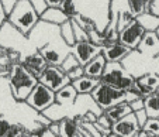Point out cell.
<instances>
[{"label": "cell", "mask_w": 159, "mask_h": 137, "mask_svg": "<svg viewBox=\"0 0 159 137\" xmlns=\"http://www.w3.org/2000/svg\"><path fill=\"white\" fill-rule=\"evenodd\" d=\"M66 20H69V17L61 10L59 6H48L47 10L39 16V21L47 23L51 26H61L62 23H65Z\"/></svg>", "instance_id": "obj_15"}, {"label": "cell", "mask_w": 159, "mask_h": 137, "mask_svg": "<svg viewBox=\"0 0 159 137\" xmlns=\"http://www.w3.org/2000/svg\"><path fill=\"white\" fill-rule=\"evenodd\" d=\"M76 97H78L76 89L73 88L72 83H68V85L62 86L61 89H58L55 92V103L61 105V106L72 105L73 102H76Z\"/></svg>", "instance_id": "obj_19"}, {"label": "cell", "mask_w": 159, "mask_h": 137, "mask_svg": "<svg viewBox=\"0 0 159 137\" xmlns=\"http://www.w3.org/2000/svg\"><path fill=\"white\" fill-rule=\"evenodd\" d=\"M59 7L69 18H73L79 13L78 12V7H76V4H75V2H73V0H62V2H61V4H59Z\"/></svg>", "instance_id": "obj_28"}, {"label": "cell", "mask_w": 159, "mask_h": 137, "mask_svg": "<svg viewBox=\"0 0 159 137\" xmlns=\"http://www.w3.org/2000/svg\"><path fill=\"white\" fill-rule=\"evenodd\" d=\"M10 126H11V123L7 120V117H4V116H0V137L7 136V134H9Z\"/></svg>", "instance_id": "obj_31"}, {"label": "cell", "mask_w": 159, "mask_h": 137, "mask_svg": "<svg viewBox=\"0 0 159 137\" xmlns=\"http://www.w3.org/2000/svg\"><path fill=\"white\" fill-rule=\"evenodd\" d=\"M127 3H128V7L134 14V17H137L144 12H147L149 2H147V0H127Z\"/></svg>", "instance_id": "obj_26"}, {"label": "cell", "mask_w": 159, "mask_h": 137, "mask_svg": "<svg viewBox=\"0 0 159 137\" xmlns=\"http://www.w3.org/2000/svg\"><path fill=\"white\" fill-rule=\"evenodd\" d=\"M100 81L108 85H113L121 91H127L131 88L135 82V78L131 73L127 72L124 65L121 62H107L104 68V72L100 76Z\"/></svg>", "instance_id": "obj_4"}, {"label": "cell", "mask_w": 159, "mask_h": 137, "mask_svg": "<svg viewBox=\"0 0 159 137\" xmlns=\"http://www.w3.org/2000/svg\"><path fill=\"white\" fill-rule=\"evenodd\" d=\"M82 115H76L73 117L66 116L62 120H59V136L65 137H75L82 136Z\"/></svg>", "instance_id": "obj_11"}, {"label": "cell", "mask_w": 159, "mask_h": 137, "mask_svg": "<svg viewBox=\"0 0 159 137\" xmlns=\"http://www.w3.org/2000/svg\"><path fill=\"white\" fill-rule=\"evenodd\" d=\"M137 50L139 52H142V54H148L151 57H155L159 52V38L155 31H145L144 37H142L141 43L138 44Z\"/></svg>", "instance_id": "obj_14"}, {"label": "cell", "mask_w": 159, "mask_h": 137, "mask_svg": "<svg viewBox=\"0 0 159 137\" xmlns=\"http://www.w3.org/2000/svg\"><path fill=\"white\" fill-rule=\"evenodd\" d=\"M102 54L104 55L107 62H123V59H125L131 54V50L117 40L111 44L103 45Z\"/></svg>", "instance_id": "obj_10"}, {"label": "cell", "mask_w": 159, "mask_h": 137, "mask_svg": "<svg viewBox=\"0 0 159 137\" xmlns=\"http://www.w3.org/2000/svg\"><path fill=\"white\" fill-rule=\"evenodd\" d=\"M38 82L44 83L45 86H48L54 92L61 89L62 86L70 83V79L68 78L66 72L59 67V65H51L48 64L42 69V72L38 76Z\"/></svg>", "instance_id": "obj_6"}, {"label": "cell", "mask_w": 159, "mask_h": 137, "mask_svg": "<svg viewBox=\"0 0 159 137\" xmlns=\"http://www.w3.org/2000/svg\"><path fill=\"white\" fill-rule=\"evenodd\" d=\"M0 2H2V6L4 7L6 13L9 14V13L13 10V7L16 6V3H17L18 0H0Z\"/></svg>", "instance_id": "obj_36"}, {"label": "cell", "mask_w": 159, "mask_h": 137, "mask_svg": "<svg viewBox=\"0 0 159 137\" xmlns=\"http://www.w3.org/2000/svg\"><path fill=\"white\" fill-rule=\"evenodd\" d=\"M90 96L100 110H106L118 102L125 101V91H121L116 86L100 81L96 88L90 92Z\"/></svg>", "instance_id": "obj_3"}, {"label": "cell", "mask_w": 159, "mask_h": 137, "mask_svg": "<svg viewBox=\"0 0 159 137\" xmlns=\"http://www.w3.org/2000/svg\"><path fill=\"white\" fill-rule=\"evenodd\" d=\"M7 78H9L11 95L17 102H24L28 93L38 82V78L21 64V61L13 62L7 68Z\"/></svg>", "instance_id": "obj_1"}, {"label": "cell", "mask_w": 159, "mask_h": 137, "mask_svg": "<svg viewBox=\"0 0 159 137\" xmlns=\"http://www.w3.org/2000/svg\"><path fill=\"white\" fill-rule=\"evenodd\" d=\"M155 33H156V35H158V38H159V27L156 28V31H155Z\"/></svg>", "instance_id": "obj_40"}, {"label": "cell", "mask_w": 159, "mask_h": 137, "mask_svg": "<svg viewBox=\"0 0 159 137\" xmlns=\"http://www.w3.org/2000/svg\"><path fill=\"white\" fill-rule=\"evenodd\" d=\"M7 23L21 35L27 37L38 26L39 16L31 6L30 0H18L13 10L7 14Z\"/></svg>", "instance_id": "obj_2"}, {"label": "cell", "mask_w": 159, "mask_h": 137, "mask_svg": "<svg viewBox=\"0 0 159 137\" xmlns=\"http://www.w3.org/2000/svg\"><path fill=\"white\" fill-rule=\"evenodd\" d=\"M144 34V27L134 18L118 31V41L125 47H128L131 51H137V47L141 43Z\"/></svg>", "instance_id": "obj_7"}, {"label": "cell", "mask_w": 159, "mask_h": 137, "mask_svg": "<svg viewBox=\"0 0 159 137\" xmlns=\"http://www.w3.org/2000/svg\"><path fill=\"white\" fill-rule=\"evenodd\" d=\"M30 3H31V6L34 7V10L38 13V16H41L42 13L47 10V7H48L47 0H30Z\"/></svg>", "instance_id": "obj_30"}, {"label": "cell", "mask_w": 159, "mask_h": 137, "mask_svg": "<svg viewBox=\"0 0 159 137\" xmlns=\"http://www.w3.org/2000/svg\"><path fill=\"white\" fill-rule=\"evenodd\" d=\"M78 65H80V64H79V61H78V58H76L75 55L69 51L68 54L65 55V58L62 59V62L59 64V67L62 68L65 72H69L70 69H73V68L78 67Z\"/></svg>", "instance_id": "obj_27"}, {"label": "cell", "mask_w": 159, "mask_h": 137, "mask_svg": "<svg viewBox=\"0 0 159 137\" xmlns=\"http://www.w3.org/2000/svg\"><path fill=\"white\" fill-rule=\"evenodd\" d=\"M24 102L30 107H33L34 110L42 113L44 110H47L49 106L55 103V92L49 89L48 86H45L44 83L37 82V85L28 93Z\"/></svg>", "instance_id": "obj_5"}, {"label": "cell", "mask_w": 159, "mask_h": 137, "mask_svg": "<svg viewBox=\"0 0 159 137\" xmlns=\"http://www.w3.org/2000/svg\"><path fill=\"white\" fill-rule=\"evenodd\" d=\"M25 134H27V130H25L24 126L20 125V123H16V125L10 126V130L7 136H25Z\"/></svg>", "instance_id": "obj_29"}, {"label": "cell", "mask_w": 159, "mask_h": 137, "mask_svg": "<svg viewBox=\"0 0 159 137\" xmlns=\"http://www.w3.org/2000/svg\"><path fill=\"white\" fill-rule=\"evenodd\" d=\"M103 50L102 45L94 44L90 40H79L75 41L72 47H70V52L78 58V61L80 65H84L86 62H89L92 58H94L97 54H100Z\"/></svg>", "instance_id": "obj_8"}, {"label": "cell", "mask_w": 159, "mask_h": 137, "mask_svg": "<svg viewBox=\"0 0 159 137\" xmlns=\"http://www.w3.org/2000/svg\"><path fill=\"white\" fill-rule=\"evenodd\" d=\"M139 126L137 123L134 112L128 113L127 116L121 117L120 120L113 123L111 126V131H113V136H123V137H134L137 136L139 130Z\"/></svg>", "instance_id": "obj_9"}, {"label": "cell", "mask_w": 159, "mask_h": 137, "mask_svg": "<svg viewBox=\"0 0 159 137\" xmlns=\"http://www.w3.org/2000/svg\"><path fill=\"white\" fill-rule=\"evenodd\" d=\"M127 103L129 105V107H131L132 112L139 110V109H144V97H137V99H134V101H131V102H127Z\"/></svg>", "instance_id": "obj_34"}, {"label": "cell", "mask_w": 159, "mask_h": 137, "mask_svg": "<svg viewBox=\"0 0 159 137\" xmlns=\"http://www.w3.org/2000/svg\"><path fill=\"white\" fill-rule=\"evenodd\" d=\"M66 75H68V78H69L70 81H73V79H76V78H79V76L84 75L83 65H78V67H75L73 69H70L69 72H66Z\"/></svg>", "instance_id": "obj_33"}, {"label": "cell", "mask_w": 159, "mask_h": 137, "mask_svg": "<svg viewBox=\"0 0 159 137\" xmlns=\"http://www.w3.org/2000/svg\"><path fill=\"white\" fill-rule=\"evenodd\" d=\"M4 24H7V13L4 7L2 6V2H0V30L4 27Z\"/></svg>", "instance_id": "obj_37"}, {"label": "cell", "mask_w": 159, "mask_h": 137, "mask_svg": "<svg viewBox=\"0 0 159 137\" xmlns=\"http://www.w3.org/2000/svg\"><path fill=\"white\" fill-rule=\"evenodd\" d=\"M147 2H149V0H147Z\"/></svg>", "instance_id": "obj_42"}, {"label": "cell", "mask_w": 159, "mask_h": 137, "mask_svg": "<svg viewBox=\"0 0 159 137\" xmlns=\"http://www.w3.org/2000/svg\"><path fill=\"white\" fill-rule=\"evenodd\" d=\"M155 92H156V93L159 95V86H158V88H156V91H155Z\"/></svg>", "instance_id": "obj_41"}, {"label": "cell", "mask_w": 159, "mask_h": 137, "mask_svg": "<svg viewBox=\"0 0 159 137\" xmlns=\"http://www.w3.org/2000/svg\"><path fill=\"white\" fill-rule=\"evenodd\" d=\"M153 58H155V61H156V64H158V65H159V52H158V54H156V55H155V57H153Z\"/></svg>", "instance_id": "obj_39"}, {"label": "cell", "mask_w": 159, "mask_h": 137, "mask_svg": "<svg viewBox=\"0 0 159 137\" xmlns=\"http://www.w3.org/2000/svg\"><path fill=\"white\" fill-rule=\"evenodd\" d=\"M61 2H62V0H47L48 6H59Z\"/></svg>", "instance_id": "obj_38"}, {"label": "cell", "mask_w": 159, "mask_h": 137, "mask_svg": "<svg viewBox=\"0 0 159 137\" xmlns=\"http://www.w3.org/2000/svg\"><path fill=\"white\" fill-rule=\"evenodd\" d=\"M99 82L100 79L92 78V76H87V75H82L79 78H76V79L70 81V83L76 89L78 95H90V92L96 88V85Z\"/></svg>", "instance_id": "obj_17"}, {"label": "cell", "mask_w": 159, "mask_h": 137, "mask_svg": "<svg viewBox=\"0 0 159 137\" xmlns=\"http://www.w3.org/2000/svg\"><path fill=\"white\" fill-rule=\"evenodd\" d=\"M58 28H59V35H61V38L65 41V44H66L68 47H72L73 44H75V41H76L75 33H73L72 18H69V20H66V21L62 23L61 26H58Z\"/></svg>", "instance_id": "obj_24"}, {"label": "cell", "mask_w": 159, "mask_h": 137, "mask_svg": "<svg viewBox=\"0 0 159 137\" xmlns=\"http://www.w3.org/2000/svg\"><path fill=\"white\" fill-rule=\"evenodd\" d=\"M134 115H135V119H137V123H138V126H139V127H142V126L145 125V122L148 120V115H147V112H145V109L135 110Z\"/></svg>", "instance_id": "obj_32"}, {"label": "cell", "mask_w": 159, "mask_h": 137, "mask_svg": "<svg viewBox=\"0 0 159 137\" xmlns=\"http://www.w3.org/2000/svg\"><path fill=\"white\" fill-rule=\"evenodd\" d=\"M38 51L41 52V55L44 57L47 64L51 65H59L62 62V59L65 58V55L68 54V52H62L61 50L52 47V44L49 43H47L44 47H38Z\"/></svg>", "instance_id": "obj_18"}, {"label": "cell", "mask_w": 159, "mask_h": 137, "mask_svg": "<svg viewBox=\"0 0 159 137\" xmlns=\"http://www.w3.org/2000/svg\"><path fill=\"white\" fill-rule=\"evenodd\" d=\"M103 112H104L106 115L113 120V123H114V122H117V120H120L121 117L127 116L128 113H131L132 110H131V107H129V105L125 101H123V102H118V103L110 106L108 109L103 110Z\"/></svg>", "instance_id": "obj_20"}, {"label": "cell", "mask_w": 159, "mask_h": 137, "mask_svg": "<svg viewBox=\"0 0 159 137\" xmlns=\"http://www.w3.org/2000/svg\"><path fill=\"white\" fill-rule=\"evenodd\" d=\"M135 86L138 88V91L144 97L148 96L149 93H153L159 86V75L156 72L144 73L139 78H135Z\"/></svg>", "instance_id": "obj_12"}, {"label": "cell", "mask_w": 159, "mask_h": 137, "mask_svg": "<svg viewBox=\"0 0 159 137\" xmlns=\"http://www.w3.org/2000/svg\"><path fill=\"white\" fill-rule=\"evenodd\" d=\"M159 136V117H148L145 125L137 133V137H153Z\"/></svg>", "instance_id": "obj_23"}, {"label": "cell", "mask_w": 159, "mask_h": 137, "mask_svg": "<svg viewBox=\"0 0 159 137\" xmlns=\"http://www.w3.org/2000/svg\"><path fill=\"white\" fill-rule=\"evenodd\" d=\"M106 64H107V61H106L104 55L100 52V54H97L96 57L92 58L89 62H86V64L83 65V72H84V75L100 79V76H102L103 72H104Z\"/></svg>", "instance_id": "obj_16"}, {"label": "cell", "mask_w": 159, "mask_h": 137, "mask_svg": "<svg viewBox=\"0 0 159 137\" xmlns=\"http://www.w3.org/2000/svg\"><path fill=\"white\" fill-rule=\"evenodd\" d=\"M144 109L148 117H159V95L156 92L144 97Z\"/></svg>", "instance_id": "obj_22"}, {"label": "cell", "mask_w": 159, "mask_h": 137, "mask_svg": "<svg viewBox=\"0 0 159 137\" xmlns=\"http://www.w3.org/2000/svg\"><path fill=\"white\" fill-rule=\"evenodd\" d=\"M21 64L24 65V67L27 68V69L30 71L33 75H35L37 78H38L39 73L42 72V69L48 65L38 50H37L35 52H33V54L25 55V57L21 59Z\"/></svg>", "instance_id": "obj_13"}, {"label": "cell", "mask_w": 159, "mask_h": 137, "mask_svg": "<svg viewBox=\"0 0 159 137\" xmlns=\"http://www.w3.org/2000/svg\"><path fill=\"white\" fill-rule=\"evenodd\" d=\"M73 20H75V21L78 23V24L80 26V27L83 28V30L86 31L87 34L92 33V31H94V30H97L96 21H94L93 18L87 17V16H84V14H80V13H78V14L73 17Z\"/></svg>", "instance_id": "obj_25"}, {"label": "cell", "mask_w": 159, "mask_h": 137, "mask_svg": "<svg viewBox=\"0 0 159 137\" xmlns=\"http://www.w3.org/2000/svg\"><path fill=\"white\" fill-rule=\"evenodd\" d=\"M148 12L153 13L155 16L159 17V0H149V4H148Z\"/></svg>", "instance_id": "obj_35"}, {"label": "cell", "mask_w": 159, "mask_h": 137, "mask_svg": "<svg viewBox=\"0 0 159 137\" xmlns=\"http://www.w3.org/2000/svg\"><path fill=\"white\" fill-rule=\"evenodd\" d=\"M135 20L144 27L145 31H156V28L159 27V17L155 16L151 12H144L142 14L137 16Z\"/></svg>", "instance_id": "obj_21"}]
</instances>
